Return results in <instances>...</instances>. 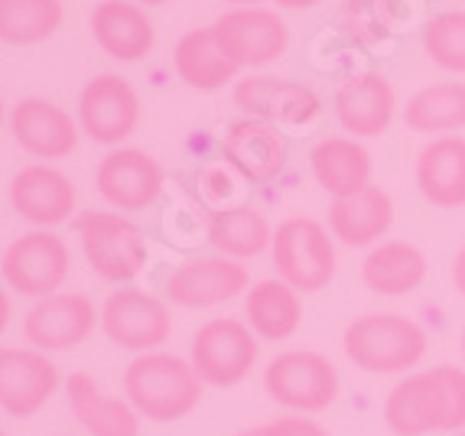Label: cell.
<instances>
[{
    "mask_svg": "<svg viewBox=\"0 0 465 436\" xmlns=\"http://www.w3.org/2000/svg\"><path fill=\"white\" fill-rule=\"evenodd\" d=\"M384 423L394 436L450 433L465 427V372L452 365L413 372L391 388Z\"/></svg>",
    "mask_w": 465,
    "mask_h": 436,
    "instance_id": "obj_1",
    "label": "cell"
},
{
    "mask_svg": "<svg viewBox=\"0 0 465 436\" xmlns=\"http://www.w3.org/2000/svg\"><path fill=\"white\" fill-rule=\"evenodd\" d=\"M124 394L140 417L153 423H173L199 407L202 378L195 374L193 362L166 352H147L127 365Z\"/></svg>",
    "mask_w": 465,
    "mask_h": 436,
    "instance_id": "obj_2",
    "label": "cell"
},
{
    "mask_svg": "<svg viewBox=\"0 0 465 436\" xmlns=\"http://www.w3.org/2000/svg\"><path fill=\"white\" fill-rule=\"evenodd\" d=\"M341 349L361 372L401 374L427 355V332L420 322L397 312H365L345 326Z\"/></svg>",
    "mask_w": 465,
    "mask_h": 436,
    "instance_id": "obj_3",
    "label": "cell"
},
{
    "mask_svg": "<svg viewBox=\"0 0 465 436\" xmlns=\"http://www.w3.org/2000/svg\"><path fill=\"white\" fill-rule=\"evenodd\" d=\"M271 257L277 277L296 293H319L335 281L339 257H335L332 234L322 222L293 215L280 222L271 242Z\"/></svg>",
    "mask_w": 465,
    "mask_h": 436,
    "instance_id": "obj_4",
    "label": "cell"
},
{
    "mask_svg": "<svg viewBox=\"0 0 465 436\" xmlns=\"http://www.w3.org/2000/svg\"><path fill=\"white\" fill-rule=\"evenodd\" d=\"M75 232L85 261L104 281L127 283L147 264V238L131 218L117 212H82L75 218Z\"/></svg>",
    "mask_w": 465,
    "mask_h": 436,
    "instance_id": "obj_5",
    "label": "cell"
},
{
    "mask_svg": "<svg viewBox=\"0 0 465 436\" xmlns=\"http://www.w3.org/2000/svg\"><path fill=\"white\" fill-rule=\"evenodd\" d=\"M264 388L277 404L300 413L326 411L339 398V372L319 352L290 349L264 368Z\"/></svg>",
    "mask_w": 465,
    "mask_h": 436,
    "instance_id": "obj_6",
    "label": "cell"
},
{
    "mask_svg": "<svg viewBox=\"0 0 465 436\" xmlns=\"http://www.w3.org/2000/svg\"><path fill=\"white\" fill-rule=\"evenodd\" d=\"M195 374L202 384L212 388H234L251 374L257 362V335L251 332L248 322L222 316L209 320L199 332L193 335V349H189Z\"/></svg>",
    "mask_w": 465,
    "mask_h": 436,
    "instance_id": "obj_7",
    "label": "cell"
},
{
    "mask_svg": "<svg viewBox=\"0 0 465 436\" xmlns=\"http://www.w3.org/2000/svg\"><path fill=\"white\" fill-rule=\"evenodd\" d=\"M69 248L59 234L36 228V232L20 234L0 261L4 281L10 283V290H16L20 296H53L59 293V287L69 277Z\"/></svg>",
    "mask_w": 465,
    "mask_h": 436,
    "instance_id": "obj_8",
    "label": "cell"
},
{
    "mask_svg": "<svg viewBox=\"0 0 465 436\" xmlns=\"http://www.w3.org/2000/svg\"><path fill=\"white\" fill-rule=\"evenodd\" d=\"M101 326L114 345L147 355L170 339L173 316L160 296L140 287H121L101 306Z\"/></svg>",
    "mask_w": 465,
    "mask_h": 436,
    "instance_id": "obj_9",
    "label": "cell"
},
{
    "mask_svg": "<svg viewBox=\"0 0 465 436\" xmlns=\"http://www.w3.org/2000/svg\"><path fill=\"white\" fill-rule=\"evenodd\" d=\"M218 46L225 49L234 65H267L287 53V24L277 16V10L267 7H234L225 10L215 24Z\"/></svg>",
    "mask_w": 465,
    "mask_h": 436,
    "instance_id": "obj_10",
    "label": "cell"
},
{
    "mask_svg": "<svg viewBox=\"0 0 465 436\" xmlns=\"http://www.w3.org/2000/svg\"><path fill=\"white\" fill-rule=\"evenodd\" d=\"M140 121V98L121 75L92 78L78 94V124L94 144H121Z\"/></svg>",
    "mask_w": 465,
    "mask_h": 436,
    "instance_id": "obj_11",
    "label": "cell"
},
{
    "mask_svg": "<svg viewBox=\"0 0 465 436\" xmlns=\"http://www.w3.org/2000/svg\"><path fill=\"white\" fill-rule=\"evenodd\" d=\"M101 312L85 293H53L36 300L24 320L26 342L39 352H72L94 332Z\"/></svg>",
    "mask_w": 465,
    "mask_h": 436,
    "instance_id": "obj_12",
    "label": "cell"
},
{
    "mask_svg": "<svg viewBox=\"0 0 465 436\" xmlns=\"http://www.w3.org/2000/svg\"><path fill=\"white\" fill-rule=\"evenodd\" d=\"M248 267L232 257H195L179 264L166 281V296L173 306L205 310V306L228 303L248 290Z\"/></svg>",
    "mask_w": 465,
    "mask_h": 436,
    "instance_id": "obj_13",
    "label": "cell"
},
{
    "mask_svg": "<svg viewBox=\"0 0 465 436\" xmlns=\"http://www.w3.org/2000/svg\"><path fill=\"white\" fill-rule=\"evenodd\" d=\"M59 388V372L39 349H0V407L26 421Z\"/></svg>",
    "mask_w": 465,
    "mask_h": 436,
    "instance_id": "obj_14",
    "label": "cell"
},
{
    "mask_svg": "<svg viewBox=\"0 0 465 436\" xmlns=\"http://www.w3.org/2000/svg\"><path fill=\"white\" fill-rule=\"evenodd\" d=\"M234 104L254 121L267 124H310L322 102L310 85L290 78L248 75L234 85Z\"/></svg>",
    "mask_w": 465,
    "mask_h": 436,
    "instance_id": "obj_15",
    "label": "cell"
},
{
    "mask_svg": "<svg viewBox=\"0 0 465 436\" xmlns=\"http://www.w3.org/2000/svg\"><path fill=\"white\" fill-rule=\"evenodd\" d=\"M94 183L108 205L121 212H140L153 205L156 195L163 193V170L143 150L121 147L111 150L98 164Z\"/></svg>",
    "mask_w": 465,
    "mask_h": 436,
    "instance_id": "obj_16",
    "label": "cell"
},
{
    "mask_svg": "<svg viewBox=\"0 0 465 436\" xmlns=\"http://www.w3.org/2000/svg\"><path fill=\"white\" fill-rule=\"evenodd\" d=\"M335 121L351 137H381L394 121L397 98L381 72H358L335 88Z\"/></svg>",
    "mask_w": 465,
    "mask_h": 436,
    "instance_id": "obj_17",
    "label": "cell"
},
{
    "mask_svg": "<svg viewBox=\"0 0 465 436\" xmlns=\"http://www.w3.org/2000/svg\"><path fill=\"white\" fill-rule=\"evenodd\" d=\"M222 156L248 183H273L287 166V141L267 121L244 117L228 127L222 141Z\"/></svg>",
    "mask_w": 465,
    "mask_h": 436,
    "instance_id": "obj_18",
    "label": "cell"
},
{
    "mask_svg": "<svg viewBox=\"0 0 465 436\" xmlns=\"http://www.w3.org/2000/svg\"><path fill=\"white\" fill-rule=\"evenodd\" d=\"M10 205L16 215L39 228L59 225L75 212V186L65 173L33 164L24 166L10 183Z\"/></svg>",
    "mask_w": 465,
    "mask_h": 436,
    "instance_id": "obj_19",
    "label": "cell"
},
{
    "mask_svg": "<svg viewBox=\"0 0 465 436\" xmlns=\"http://www.w3.org/2000/svg\"><path fill=\"white\" fill-rule=\"evenodd\" d=\"M10 131L26 154L39 160H63L75 150L78 127L59 104L43 98H24L10 114Z\"/></svg>",
    "mask_w": 465,
    "mask_h": 436,
    "instance_id": "obj_20",
    "label": "cell"
},
{
    "mask_svg": "<svg viewBox=\"0 0 465 436\" xmlns=\"http://www.w3.org/2000/svg\"><path fill=\"white\" fill-rule=\"evenodd\" d=\"M417 189L436 209H465V137H433L417 156Z\"/></svg>",
    "mask_w": 465,
    "mask_h": 436,
    "instance_id": "obj_21",
    "label": "cell"
},
{
    "mask_svg": "<svg viewBox=\"0 0 465 436\" xmlns=\"http://www.w3.org/2000/svg\"><path fill=\"white\" fill-rule=\"evenodd\" d=\"M394 225V203L381 186H368L329 205V232L349 248H368L388 234Z\"/></svg>",
    "mask_w": 465,
    "mask_h": 436,
    "instance_id": "obj_22",
    "label": "cell"
},
{
    "mask_svg": "<svg viewBox=\"0 0 465 436\" xmlns=\"http://www.w3.org/2000/svg\"><path fill=\"white\" fill-rule=\"evenodd\" d=\"M94 43L121 63H137L153 49V24L143 7L127 0H101L92 14Z\"/></svg>",
    "mask_w": 465,
    "mask_h": 436,
    "instance_id": "obj_23",
    "label": "cell"
},
{
    "mask_svg": "<svg viewBox=\"0 0 465 436\" xmlns=\"http://www.w3.org/2000/svg\"><path fill=\"white\" fill-rule=\"evenodd\" d=\"M65 398L75 421L92 436H140V413L131 407V401L104 394L85 372L69 374Z\"/></svg>",
    "mask_w": 465,
    "mask_h": 436,
    "instance_id": "obj_24",
    "label": "cell"
},
{
    "mask_svg": "<svg viewBox=\"0 0 465 436\" xmlns=\"http://www.w3.org/2000/svg\"><path fill=\"white\" fill-rule=\"evenodd\" d=\"M312 176L332 199H345L371 186V154L355 137H326L310 154Z\"/></svg>",
    "mask_w": 465,
    "mask_h": 436,
    "instance_id": "obj_25",
    "label": "cell"
},
{
    "mask_svg": "<svg viewBox=\"0 0 465 436\" xmlns=\"http://www.w3.org/2000/svg\"><path fill=\"white\" fill-rule=\"evenodd\" d=\"M361 281L381 296L413 293L427 281V257L417 244L391 238V242H381L368 251V257L361 261Z\"/></svg>",
    "mask_w": 465,
    "mask_h": 436,
    "instance_id": "obj_26",
    "label": "cell"
},
{
    "mask_svg": "<svg viewBox=\"0 0 465 436\" xmlns=\"http://www.w3.org/2000/svg\"><path fill=\"white\" fill-rule=\"evenodd\" d=\"M244 312H248V326L257 339L264 342H283L300 329L302 322V303L290 283H283L280 277H267L257 281L248 290L244 300Z\"/></svg>",
    "mask_w": 465,
    "mask_h": 436,
    "instance_id": "obj_27",
    "label": "cell"
},
{
    "mask_svg": "<svg viewBox=\"0 0 465 436\" xmlns=\"http://www.w3.org/2000/svg\"><path fill=\"white\" fill-rule=\"evenodd\" d=\"M173 65H176V75L189 88H199V92L225 88L234 78V72H238V65L228 59L225 49L218 46L212 26L183 33L176 43V53H173Z\"/></svg>",
    "mask_w": 465,
    "mask_h": 436,
    "instance_id": "obj_28",
    "label": "cell"
},
{
    "mask_svg": "<svg viewBox=\"0 0 465 436\" xmlns=\"http://www.w3.org/2000/svg\"><path fill=\"white\" fill-rule=\"evenodd\" d=\"M209 242L222 251V257L248 261L271 248L273 228L264 212L251 205H225L209 212Z\"/></svg>",
    "mask_w": 465,
    "mask_h": 436,
    "instance_id": "obj_29",
    "label": "cell"
},
{
    "mask_svg": "<svg viewBox=\"0 0 465 436\" xmlns=\"http://www.w3.org/2000/svg\"><path fill=\"white\" fill-rule=\"evenodd\" d=\"M403 121L417 134H456L465 127V82H436L420 88L407 108Z\"/></svg>",
    "mask_w": 465,
    "mask_h": 436,
    "instance_id": "obj_30",
    "label": "cell"
},
{
    "mask_svg": "<svg viewBox=\"0 0 465 436\" xmlns=\"http://www.w3.org/2000/svg\"><path fill=\"white\" fill-rule=\"evenodd\" d=\"M63 24V0H0V39L10 46H33Z\"/></svg>",
    "mask_w": 465,
    "mask_h": 436,
    "instance_id": "obj_31",
    "label": "cell"
},
{
    "mask_svg": "<svg viewBox=\"0 0 465 436\" xmlns=\"http://www.w3.org/2000/svg\"><path fill=\"white\" fill-rule=\"evenodd\" d=\"M423 49L440 69L465 75V10L430 16L423 26Z\"/></svg>",
    "mask_w": 465,
    "mask_h": 436,
    "instance_id": "obj_32",
    "label": "cell"
},
{
    "mask_svg": "<svg viewBox=\"0 0 465 436\" xmlns=\"http://www.w3.org/2000/svg\"><path fill=\"white\" fill-rule=\"evenodd\" d=\"M341 26L361 46H378L394 30V0H345Z\"/></svg>",
    "mask_w": 465,
    "mask_h": 436,
    "instance_id": "obj_33",
    "label": "cell"
},
{
    "mask_svg": "<svg viewBox=\"0 0 465 436\" xmlns=\"http://www.w3.org/2000/svg\"><path fill=\"white\" fill-rule=\"evenodd\" d=\"M264 436H329V430L322 427V423L310 421V417L290 413V417L264 423Z\"/></svg>",
    "mask_w": 465,
    "mask_h": 436,
    "instance_id": "obj_34",
    "label": "cell"
},
{
    "mask_svg": "<svg viewBox=\"0 0 465 436\" xmlns=\"http://www.w3.org/2000/svg\"><path fill=\"white\" fill-rule=\"evenodd\" d=\"M452 283H456V290L465 296V248L456 254V261H452Z\"/></svg>",
    "mask_w": 465,
    "mask_h": 436,
    "instance_id": "obj_35",
    "label": "cell"
},
{
    "mask_svg": "<svg viewBox=\"0 0 465 436\" xmlns=\"http://www.w3.org/2000/svg\"><path fill=\"white\" fill-rule=\"evenodd\" d=\"M7 322H10V296L0 290V332L7 329Z\"/></svg>",
    "mask_w": 465,
    "mask_h": 436,
    "instance_id": "obj_36",
    "label": "cell"
},
{
    "mask_svg": "<svg viewBox=\"0 0 465 436\" xmlns=\"http://www.w3.org/2000/svg\"><path fill=\"white\" fill-rule=\"evenodd\" d=\"M277 4L287 10H302V7H316L319 0H277Z\"/></svg>",
    "mask_w": 465,
    "mask_h": 436,
    "instance_id": "obj_37",
    "label": "cell"
},
{
    "mask_svg": "<svg viewBox=\"0 0 465 436\" xmlns=\"http://www.w3.org/2000/svg\"><path fill=\"white\" fill-rule=\"evenodd\" d=\"M225 4H238V7H254V4H261V0H225Z\"/></svg>",
    "mask_w": 465,
    "mask_h": 436,
    "instance_id": "obj_38",
    "label": "cell"
},
{
    "mask_svg": "<svg viewBox=\"0 0 465 436\" xmlns=\"http://www.w3.org/2000/svg\"><path fill=\"white\" fill-rule=\"evenodd\" d=\"M238 436H264V427H251V430H244V433H238Z\"/></svg>",
    "mask_w": 465,
    "mask_h": 436,
    "instance_id": "obj_39",
    "label": "cell"
},
{
    "mask_svg": "<svg viewBox=\"0 0 465 436\" xmlns=\"http://www.w3.org/2000/svg\"><path fill=\"white\" fill-rule=\"evenodd\" d=\"M137 4H166V0H137Z\"/></svg>",
    "mask_w": 465,
    "mask_h": 436,
    "instance_id": "obj_40",
    "label": "cell"
},
{
    "mask_svg": "<svg viewBox=\"0 0 465 436\" xmlns=\"http://www.w3.org/2000/svg\"><path fill=\"white\" fill-rule=\"evenodd\" d=\"M462 355H465V326H462Z\"/></svg>",
    "mask_w": 465,
    "mask_h": 436,
    "instance_id": "obj_41",
    "label": "cell"
},
{
    "mask_svg": "<svg viewBox=\"0 0 465 436\" xmlns=\"http://www.w3.org/2000/svg\"><path fill=\"white\" fill-rule=\"evenodd\" d=\"M0 121H4V104H0Z\"/></svg>",
    "mask_w": 465,
    "mask_h": 436,
    "instance_id": "obj_42",
    "label": "cell"
},
{
    "mask_svg": "<svg viewBox=\"0 0 465 436\" xmlns=\"http://www.w3.org/2000/svg\"><path fill=\"white\" fill-rule=\"evenodd\" d=\"M0 436H7V433H4V430H0Z\"/></svg>",
    "mask_w": 465,
    "mask_h": 436,
    "instance_id": "obj_43",
    "label": "cell"
},
{
    "mask_svg": "<svg viewBox=\"0 0 465 436\" xmlns=\"http://www.w3.org/2000/svg\"><path fill=\"white\" fill-rule=\"evenodd\" d=\"M459 436H465V433H459Z\"/></svg>",
    "mask_w": 465,
    "mask_h": 436,
    "instance_id": "obj_44",
    "label": "cell"
}]
</instances>
